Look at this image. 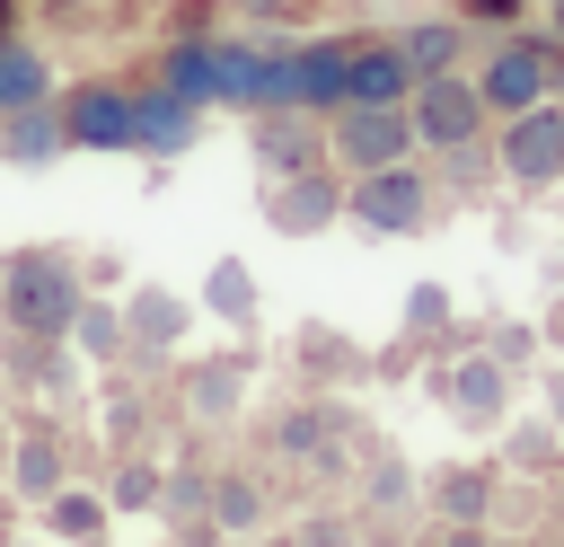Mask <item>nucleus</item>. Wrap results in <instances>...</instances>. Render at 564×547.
<instances>
[{"label":"nucleus","mask_w":564,"mask_h":547,"mask_svg":"<svg viewBox=\"0 0 564 547\" xmlns=\"http://www.w3.org/2000/svg\"><path fill=\"white\" fill-rule=\"evenodd\" d=\"M0 318H9L18 335H70V318H79V274H70V256H53V247L9 256V274H0Z\"/></svg>","instance_id":"f257e3e1"},{"label":"nucleus","mask_w":564,"mask_h":547,"mask_svg":"<svg viewBox=\"0 0 564 547\" xmlns=\"http://www.w3.org/2000/svg\"><path fill=\"white\" fill-rule=\"evenodd\" d=\"M405 115H414V141H432V150H467L485 132V97L458 71H423L414 97H405Z\"/></svg>","instance_id":"f03ea898"},{"label":"nucleus","mask_w":564,"mask_h":547,"mask_svg":"<svg viewBox=\"0 0 564 547\" xmlns=\"http://www.w3.org/2000/svg\"><path fill=\"white\" fill-rule=\"evenodd\" d=\"M502 176L511 185H555L564 176V106H520L502 115Z\"/></svg>","instance_id":"7ed1b4c3"},{"label":"nucleus","mask_w":564,"mask_h":547,"mask_svg":"<svg viewBox=\"0 0 564 547\" xmlns=\"http://www.w3.org/2000/svg\"><path fill=\"white\" fill-rule=\"evenodd\" d=\"M423 203H432V185L405 159L352 168V221H370V229H423Z\"/></svg>","instance_id":"20e7f679"},{"label":"nucleus","mask_w":564,"mask_h":547,"mask_svg":"<svg viewBox=\"0 0 564 547\" xmlns=\"http://www.w3.org/2000/svg\"><path fill=\"white\" fill-rule=\"evenodd\" d=\"M414 150V115L405 106H352L344 97V124H335V159L344 168H388Z\"/></svg>","instance_id":"39448f33"},{"label":"nucleus","mask_w":564,"mask_h":547,"mask_svg":"<svg viewBox=\"0 0 564 547\" xmlns=\"http://www.w3.org/2000/svg\"><path fill=\"white\" fill-rule=\"evenodd\" d=\"M546 79H555V53H546V44H502V53L485 62L476 97H485V115H520V106L546 97Z\"/></svg>","instance_id":"423d86ee"},{"label":"nucleus","mask_w":564,"mask_h":547,"mask_svg":"<svg viewBox=\"0 0 564 547\" xmlns=\"http://www.w3.org/2000/svg\"><path fill=\"white\" fill-rule=\"evenodd\" d=\"M62 141H79V150H132V97L123 88H70Z\"/></svg>","instance_id":"0eeeda50"},{"label":"nucleus","mask_w":564,"mask_h":547,"mask_svg":"<svg viewBox=\"0 0 564 547\" xmlns=\"http://www.w3.org/2000/svg\"><path fill=\"white\" fill-rule=\"evenodd\" d=\"M344 97H352V106H405V97H414L405 44H361V53L344 62Z\"/></svg>","instance_id":"6e6552de"},{"label":"nucleus","mask_w":564,"mask_h":547,"mask_svg":"<svg viewBox=\"0 0 564 547\" xmlns=\"http://www.w3.org/2000/svg\"><path fill=\"white\" fill-rule=\"evenodd\" d=\"M335 212H344V194L326 176H282V194H273V229H291V238L300 229H326Z\"/></svg>","instance_id":"1a4fd4ad"},{"label":"nucleus","mask_w":564,"mask_h":547,"mask_svg":"<svg viewBox=\"0 0 564 547\" xmlns=\"http://www.w3.org/2000/svg\"><path fill=\"white\" fill-rule=\"evenodd\" d=\"M185 150L194 141V97H132V150Z\"/></svg>","instance_id":"9d476101"},{"label":"nucleus","mask_w":564,"mask_h":547,"mask_svg":"<svg viewBox=\"0 0 564 547\" xmlns=\"http://www.w3.org/2000/svg\"><path fill=\"white\" fill-rule=\"evenodd\" d=\"M62 150V115H44V106H9V132H0V159H53Z\"/></svg>","instance_id":"9b49d317"},{"label":"nucleus","mask_w":564,"mask_h":547,"mask_svg":"<svg viewBox=\"0 0 564 547\" xmlns=\"http://www.w3.org/2000/svg\"><path fill=\"white\" fill-rule=\"evenodd\" d=\"M9 485H18L26 503H53V494H62V450H53L44 432H26L18 459H9Z\"/></svg>","instance_id":"f8f14e48"},{"label":"nucleus","mask_w":564,"mask_h":547,"mask_svg":"<svg viewBox=\"0 0 564 547\" xmlns=\"http://www.w3.org/2000/svg\"><path fill=\"white\" fill-rule=\"evenodd\" d=\"M44 88H53V79H44V62H35L26 44H9V35H0V115H9V106H44Z\"/></svg>","instance_id":"ddd939ff"},{"label":"nucleus","mask_w":564,"mask_h":547,"mask_svg":"<svg viewBox=\"0 0 564 547\" xmlns=\"http://www.w3.org/2000/svg\"><path fill=\"white\" fill-rule=\"evenodd\" d=\"M397 44H405L414 79H423V71H449V62H458V26H449V18H432V26H405Z\"/></svg>","instance_id":"4468645a"},{"label":"nucleus","mask_w":564,"mask_h":547,"mask_svg":"<svg viewBox=\"0 0 564 547\" xmlns=\"http://www.w3.org/2000/svg\"><path fill=\"white\" fill-rule=\"evenodd\" d=\"M449 397H458L476 423H494V406H502V371H494V362H467V371L449 379Z\"/></svg>","instance_id":"2eb2a0df"},{"label":"nucleus","mask_w":564,"mask_h":547,"mask_svg":"<svg viewBox=\"0 0 564 547\" xmlns=\"http://www.w3.org/2000/svg\"><path fill=\"white\" fill-rule=\"evenodd\" d=\"M176 326H185V309H176L167 291H141V300H132V335H141V344H167Z\"/></svg>","instance_id":"dca6fc26"},{"label":"nucleus","mask_w":564,"mask_h":547,"mask_svg":"<svg viewBox=\"0 0 564 547\" xmlns=\"http://www.w3.org/2000/svg\"><path fill=\"white\" fill-rule=\"evenodd\" d=\"M441 512H449V521H485V476H476V468H449V476H441Z\"/></svg>","instance_id":"f3484780"},{"label":"nucleus","mask_w":564,"mask_h":547,"mask_svg":"<svg viewBox=\"0 0 564 547\" xmlns=\"http://www.w3.org/2000/svg\"><path fill=\"white\" fill-rule=\"evenodd\" d=\"M212 512H220V529H256V521H264V494H256L247 476H220V503H212Z\"/></svg>","instance_id":"a211bd4d"},{"label":"nucleus","mask_w":564,"mask_h":547,"mask_svg":"<svg viewBox=\"0 0 564 547\" xmlns=\"http://www.w3.org/2000/svg\"><path fill=\"white\" fill-rule=\"evenodd\" d=\"M97 521H106V512H97V494H53V529H62V538H88Z\"/></svg>","instance_id":"6ab92c4d"},{"label":"nucleus","mask_w":564,"mask_h":547,"mask_svg":"<svg viewBox=\"0 0 564 547\" xmlns=\"http://www.w3.org/2000/svg\"><path fill=\"white\" fill-rule=\"evenodd\" d=\"M70 326H79V335H88V353H123V326H115V318H106V309H79V318H70Z\"/></svg>","instance_id":"aec40b11"},{"label":"nucleus","mask_w":564,"mask_h":547,"mask_svg":"<svg viewBox=\"0 0 564 547\" xmlns=\"http://www.w3.org/2000/svg\"><path fill=\"white\" fill-rule=\"evenodd\" d=\"M115 503H123V512L159 503V476H150V468H123V476H115Z\"/></svg>","instance_id":"412c9836"},{"label":"nucleus","mask_w":564,"mask_h":547,"mask_svg":"<svg viewBox=\"0 0 564 547\" xmlns=\"http://www.w3.org/2000/svg\"><path fill=\"white\" fill-rule=\"evenodd\" d=\"M212 300H220L229 318H247V282H238V265H220V282H212Z\"/></svg>","instance_id":"4be33fe9"},{"label":"nucleus","mask_w":564,"mask_h":547,"mask_svg":"<svg viewBox=\"0 0 564 547\" xmlns=\"http://www.w3.org/2000/svg\"><path fill=\"white\" fill-rule=\"evenodd\" d=\"M370 503H405V468H397V459L370 476Z\"/></svg>","instance_id":"5701e85b"},{"label":"nucleus","mask_w":564,"mask_h":547,"mask_svg":"<svg viewBox=\"0 0 564 547\" xmlns=\"http://www.w3.org/2000/svg\"><path fill=\"white\" fill-rule=\"evenodd\" d=\"M441 547H494V538H485V521H449V538H441Z\"/></svg>","instance_id":"b1692460"},{"label":"nucleus","mask_w":564,"mask_h":547,"mask_svg":"<svg viewBox=\"0 0 564 547\" xmlns=\"http://www.w3.org/2000/svg\"><path fill=\"white\" fill-rule=\"evenodd\" d=\"M467 9H476V18H511L520 0H467Z\"/></svg>","instance_id":"393cba45"},{"label":"nucleus","mask_w":564,"mask_h":547,"mask_svg":"<svg viewBox=\"0 0 564 547\" xmlns=\"http://www.w3.org/2000/svg\"><path fill=\"white\" fill-rule=\"evenodd\" d=\"M0 26H9V0H0Z\"/></svg>","instance_id":"a878e982"},{"label":"nucleus","mask_w":564,"mask_h":547,"mask_svg":"<svg viewBox=\"0 0 564 547\" xmlns=\"http://www.w3.org/2000/svg\"><path fill=\"white\" fill-rule=\"evenodd\" d=\"M9 547H18V538H9Z\"/></svg>","instance_id":"bb28decb"}]
</instances>
